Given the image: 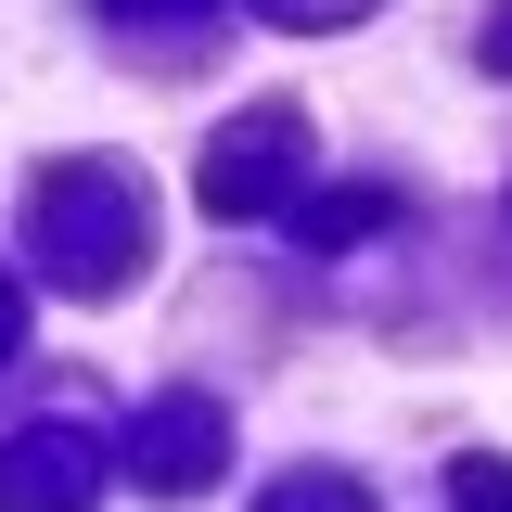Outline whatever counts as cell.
<instances>
[{"mask_svg": "<svg viewBox=\"0 0 512 512\" xmlns=\"http://www.w3.org/2000/svg\"><path fill=\"white\" fill-rule=\"evenodd\" d=\"M26 256L52 269L64 295H116L128 269L154 256V205L128 167H52L39 205H26Z\"/></svg>", "mask_w": 512, "mask_h": 512, "instance_id": "obj_1", "label": "cell"}, {"mask_svg": "<svg viewBox=\"0 0 512 512\" xmlns=\"http://www.w3.org/2000/svg\"><path fill=\"white\" fill-rule=\"evenodd\" d=\"M295 180H308V116L295 103H244L205 154V218H295Z\"/></svg>", "mask_w": 512, "mask_h": 512, "instance_id": "obj_2", "label": "cell"}, {"mask_svg": "<svg viewBox=\"0 0 512 512\" xmlns=\"http://www.w3.org/2000/svg\"><path fill=\"white\" fill-rule=\"evenodd\" d=\"M90 487H103V448L77 423H26L0 448V512H90Z\"/></svg>", "mask_w": 512, "mask_h": 512, "instance_id": "obj_3", "label": "cell"}, {"mask_svg": "<svg viewBox=\"0 0 512 512\" xmlns=\"http://www.w3.org/2000/svg\"><path fill=\"white\" fill-rule=\"evenodd\" d=\"M218 448H231V423H218L205 397H154L141 436H128V461H141L154 500H192V487H218Z\"/></svg>", "mask_w": 512, "mask_h": 512, "instance_id": "obj_4", "label": "cell"}, {"mask_svg": "<svg viewBox=\"0 0 512 512\" xmlns=\"http://www.w3.org/2000/svg\"><path fill=\"white\" fill-rule=\"evenodd\" d=\"M256 512H372V487H346V474H282Z\"/></svg>", "mask_w": 512, "mask_h": 512, "instance_id": "obj_5", "label": "cell"}, {"mask_svg": "<svg viewBox=\"0 0 512 512\" xmlns=\"http://www.w3.org/2000/svg\"><path fill=\"white\" fill-rule=\"evenodd\" d=\"M384 218V192H333V205H308V244H359Z\"/></svg>", "mask_w": 512, "mask_h": 512, "instance_id": "obj_6", "label": "cell"}, {"mask_svg": "<svg viewBox=\"0 0 512 512\" xmlns=\"http://www.w3.org/2000/svg\"><path fill=\"white\" fill-rule=\"evenodd\" d=\"M461 512H512V461H461Z\"/></svg>", "mask_w": 512, "mask_h": 512, "instance_id": "obj_7", "label": "cell"}, {"mask_svg": "<svg viewBox=\"0 0 512 512\" xmlns=\"http://www.w3.org/2000/svg\"><path fill=\"white\" fill-rule=\"evenodd\" d=\"M116 26H154V13H218V0H103Z\"/></svg>", "mask_w": 512, "mask_h": 512, "instance_id": "obj_8", "label": "cell"}, {"mask_svg": "<svg viewBox=\"0 0 512 512\" xmlns=\"http://www.w3.org/2000/svg\"><path fill=\"white\" fill-rule=\"evenodd\" d=\"M13 346H26V295L0 282V359H13Z\"/></svg>", "mask_w": 512, "mask_h": 512, "instance_id": "obj_9", "label": "cell"}, {"mask_svg": "<svg viewBox=\"0 0 512 512\" xmlns=\"http://www.w3.org/2000/svg\"><path fill=\"white\" fill-rule=\"evenodd\" d=\"M487 39H500V64H512V0H500V26H487Z\"/></svg>", "mask_w": 512, "mask_h": 512, "instance_id": "obj_10", "label": "cell"}]
</instances>
